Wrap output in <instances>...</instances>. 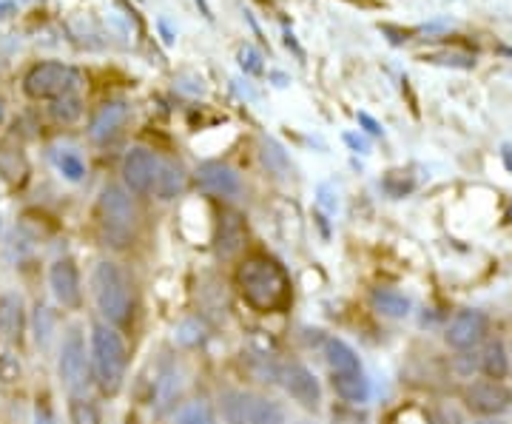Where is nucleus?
I'll list each match as a JSON object with an SVG mask.
<instances>
[{
    "mask_svg": "<svg viewBox=\"0 0 512 424\" xmlns=\"http://www.w3.org/2000/svg\"><path fill=\"white\" fill-rule=\"evenodd\" d=\"M89 294L100 322L123 331L134 319V285L117 259H97L89 271Z\"/></svg>",
    "mask_w": 512,
    "mask_h": 424,
    "instance_id": "f03ea898",
    "label": "nucleus"
},
{
    "mask_svg": "<svg viewBox=\"0 0 512 424\" xmlns=\"http://www.w3.org/2000/svg\"><path fill=\"white\" fill-rule=\"evenodd\" d=\"M0 240H3V220H0Z\"/></svg>",
    "mask_w": 512,
    "mask_h": 424,
    "instance_id": "e433bc0d",
    "label": "nucleus"
},
{
    "mask_svg": "<svg viewBox=\"0 0 512 424\" xmlns=\"http://www.w3.org/2000/svg\"><path fill=\"white\" fill-rule=\"evenodd\" d=\"M464 405L476 416H504L512 410V390L498 379H476L464 390Z\"/></svg>",
    "mask_w": 512,
    "mask_h": 424,
    "instance_id": "ddd939ff",
    "label": "nucleus"
},
{
    "mask_svg": "<svg viewBox=\"0 0 512 424\" xmlns=\"http://www.w3.org/2000/svg\"><path fill=\"white\" fill-rule=\"evenodd\" d=\"M97 228H100L103 242L114 251H126L137 240L140 211L123 183L103 185L97 197Z\"/></svg>",
    "mask_w": 512,
    "mask_h": 424,
    "instance_id": "20e7f679",
    "label": "nucleus"
},
{
    "mask_svg": "<svg viewBox=\"0 0 512 424\" xmlns=\"http://www.w3.org/2000/svg\"><path fill=\"white\" fill-rule=\"evenodd\" d=\"M501 157H504V163H507V168H510V171H512V146H510V143L504 146V151H501Z\"/></svg>",
    "mask_w": 512,
    "mask_h": 424,
    "instance_id": "72a5a7b5",
    "label": "nucleus"
},
{
    "mask_svg": "<svg viewBox=\"0 0 512 424\" xmlns=\"http://www.w3.org/2000/svg\"><path fill=\"white\" fill-rule=\"evenodd\" d=\"M3 120H6V103H3V97H0V126H3Z\"/></svg>",
    "mask_w": 512,
    "mask_h": 424,
    "instance_id": "c9c22d12",
    "label": "nucleus"
},
{
    "mask_svg": "<svg viewBox=\"0 0 512 424\" xmlns=\"http://www.w3.org/2000/svg\"><path fill=\"white\" fill-rule=\"evenodd\" d=\"M512 362H510V351H507V345H504V339H493V342H487V348L481 353V373L487 376V379H498V382H504L507 376H510Z\"/></svg>",
    "mask_w": 512,
    "mask_h": 424,
    "instance_id": "412c9836",
    "label": "nucleus"
},
{
    "mask_svg": "<svg viewBox=\"0 0 512 424\" xmlns=\"http://www.w3.org/2000/svg\"><path fill=\"white\" fill-rule=\"evenodd\" d=\"M12 12V0H0V15Z\"/></svg>",
    "mask_w": 512,
    "mask_h": 424,
    "instance_id": "f704fd0d",
    "label": "nucleus"
},
{
    "mask_svg": "<svg viewBox=\"0 0 512 424\" xmlns=\"http://www.w3.org/2000/svg\"><path fill=\"white\" fill-rule=\"evenodd\" d=\"M89 362H92V382L103 396L114 399L126 388L128 379V342L123 331L106 322H92L89 328Z\"/></svg>",
    "mask_w": 512,
    "mask_h": 424,
    "instance_id": "7ed1b4c3",
    "label": "nucleus"
},
{
    "mask_svg": "<svg viewBox=\"0 0 512 424\" xmlns=\"http://www.w3.org/2000/svg\"><path fill=\"white\" fill-rule=\"evenodd\" d=\"M490 333V316L478 308H464L458 311L450 322H447V331H444V342L447 348H453L458 353L476 351L478 345L487 339Z\"/></svg>",
    "mask_w": 512,
    "mask_h": 424,
    "instance_id": "9b49d317",
    "label": "nucleus"
},
{
    "mask_svg": "<svg viewBox=\"0 0 512 424\" xmlns=\"http://www.w3.org/2000/svg\"><path fill=\"white\" fill-rule=\"evenodd\" d=\"M46 282H49V294L55 299L57 308H63V311H80L83 308L86 288H83V271L74 262V257H57L49 265Z\"/></svg>",
    "mask_w": 512,
    "mask_h": 424,
    "instance_id": "6e6552de",
    "label": "nucleus"
},
{
    "mask_svg": "<svg viewBox=\"0 0 512 424\" xmlns=\"http://www.w3.org/2000/svg\"><path fill=\"white\" fill-rule=\"evenodd\" d=\"M296 424H313V422H296Z\"/></svg>",
    "mask_w": 512,
    "mask_h": 424,
    "instance_id": "4c0bfd02",
    "label": "nucleus"
},
{
    "mask_svg": "<svg viewBox=\"0 0 512 424\" xmlns=\"http://www.w3.org/2000/svg\"><path fill=\"white\" fill-rule=\"evenodd\" d=\"M185 183H188L185 168L180 163H174V160H163L160 171H157V183H154V194L151 197H157L160 203H171V200H177L183 194Z\"/></svg>",
    "mask_w": 512,
    "mask_h": 424,
    "instance_id": "aec40b11",
    "label": "nucleus"
},
{
    "mask_svg": "<svg viewBox=\"0 0 512 424\" xmlns=\"http://www.w3.org/2000/svg\"><path fill=\"white\" fill-rule=\"evenodd\" d=\"M367 302H370V308H373L376 314L384 316V319H393V322L407 319V316L413 314L410 296H404L402 291H396V288H373V291L367 294Z\"/></svg>",
    "mask_w": 512,
    "mask_h": 424,
    "instance_id": "a211bd4d",
    "label": "nucleus"
},
{
    "mask_svg": "<svg viewBox=\"0 0 512 424\" xmlns=\"http://www.w3.org/2000/svg\"><path fill=\"white\" fill-rule=\"evenodd\" d=\"M237 291L242 296V302L256 311V314H282L288 311L293 302V282L288 268L271 254H248L239 259L237 274Z\"/></svg>",
    "mask_w": 512,
    "mask_h": 424,
    "instance_id": "f257e3e1",
    "label": "nucleus"
},
{
    "mask_svg": "<svg viewBox=\"0 0 512 424\" xmlns=\"http://www.w3.org/2000/svg\"><path fill=\"white\" fill-rule=\"evenodd\" d=\"M66 413H69V424H103L100 405L89 396H69Z\"/></svg>",
    "mask_w": 512,
    "mask_h": 424,
    "instance_id": "a878e982",
    "label": "nucleus"
},
{
    "mask_svg": "<svg viewBox=\"0 0 512 424\" xmlns=\"http://www.w3.org/2000/svg\"><path fill=\"white\" fill-rule=\"evenodd\" d=\"M128 117H131V109L126 100H106L89 120V140L97 146H109L120 137V131L126 129Z\"/></svg>",
    "mask_w": 512,
    "mask_h": 424,
    "instance_id": "2eb2a0df",
    "label": "nucleus"
},
{
    "mask_svg": "<svg viewBox=\"0 0 512 424\" xmlns=\"http://www.w3.org/2000/svg\"><path fill=\"white\" fill-rule=\"evenodd\" d=\"M279 385L291 396L293 405H299L305 413H313V416L322 413V402H325L322 382H319V376L308 365L288 362L285 368L279 370Z\"/></svg>",
    "mask_w": 512,
    "mask_h": 424,
    "instance_id": "9d476101",
    "label": "nucleus"
},
{
    "mask_svg": "<svg viewBox=\"0 0 512 424\" xmlns=\"http://www.w3.org/2000/svg\"><path fill=\"white\" fill-rule=\"evenodd\" d=\"M322 356L328 362L330 376H350V373H365V365L359 359V353L353 351V345L339 339V336H325L322 342Z\"/></svg>",
    "mask_w": 512,
    "mask_h": 424,
    "instance_id": "f3484780",
    "label": "nucleus"
},
{
    "mask_svg": "<svg viewBox=\"0 0 512 424\" xmlns=\"http://www.w3.org/2000/svg\"><path fill=\"white\" fill-rule=\"evenodd\" d=\"M239 66L245 74H262L265 72V63H262V55L256 52L254 46H245L239 49Z\"/></svg>",
    "mask_w": 512,
    "mask_h": 424,
    "instance_id": "c85d7f7f",
    "label": "nucleus"
},
{
    "mask_svg": "<svg viewBox=\"0 0 512 424\" xmlns=\"http://www.w3.org/2000/svg\"><path fill=\"white\" fill-rule=\"evenodd\" d=\"M29 328L35 333V342L37 348H49L52 345V339H55L57 333V319H55V311L49 308V305H37L35 314L29 316Z\"/></svg>",
    "mask_w": 512,
    "mask_h": 424,
    "instance_id": "b1692460",
    "label": "nucleus"
},
{
    "mask_svg": "<svg viewBox=\"0 0 512 424\" xmlns=\"http://www.w3.org/2000/svg\"><path fill=\"white\" fill-rule=\"evenodd\" d=\"M259 160H262V166L268 168V174H274L279 180L291 177V157H288L285 148L276 143L274 137H262L259 140Z\"/></svg>",
    "mask_w": 512,
    "mask_h": 424,
    "instance_id": "4be33fe9",
    "label": "nucleus"
},
{
    "mask_svg": "<svg viewBox=\"0 0 512 424\" xmlns=\"http://www.w3.org/2000/svg\"><path fill=\"white\" fill-rule=\"evenodd\" d=\"M52 163H55L57 174H60L66 183H83V177H86V160H83L80 151H74V148L69 146L55 148V151H52Z\"/></svg>",
    "mask_w": 512,
    "mask_h": 424,
    "instance_id": "5701e85b",
    "label": "nucleus"
},
{
    "mask_svg": "<svg viewBox=\"0 0 512 424\" xmlns=\"http://www.w3.org/2000/svg\"><path fill=\"white\" fill-rule=\"evenodd\" d=\"M510 362H512V351H510Z\"/></svg>",
    "mask_w": 512,
    "mask_h": 424,
    "instance_id": "58836bf2",
    "label": "nucleus"
},
{
    "mask_svg": "<svg viewBox=\"0 0 512 424\" xmlns=\"http://www.w3.org/2000/svg\"><path fill=\"white\" fill-rule=\"evenodd\" d=\"M0 382H3V385L20 382V362L15 353L0 351Z\"/></svg>",
    "mask_w": 512,
    "mask_h": 424,
    "instance_id": "cd10ccee",
    "label": "nucleus"
},
{
    "mask_svg": "<svg viewBox=\"0 0 512 424\" xmlns=\"http://www.w3.org/2000/svg\"><path fill=\"white\" fill-rule=\"evenodd\" d=\"M345 143H350V146L356 148V151H362V154L367 151V143L362 137H356V134H345Z\"/></svg>",
    "mask_w": 512,
    "mask_h": 424,
    "instance_id": "473e14b6",
    "label": "nucleus"
},
{
    "mask_svg": "<svg viewBox=\"0 0 512 424\" xmlns=\"http://www.w3.org/2000/svg\"><path fill=\"white\" fill-rule=\"evenodd\" d=\"M217 416L225 424H288L285 407L276 399L245 388L222 390L217 399Z\"/></svg>",
    "mask_w": 512,
    "mask_h": 424,
    "instance_id": "423d86ee",
    "label": "nucleus"
},
{
    "mask_svg": "<svg viewBox=\"0 0 512 424\" xmlns=\"http://www.w3.org/2000/svg\"><path fill=\"white\" fill-rule=\"evenodd\" d=\"M57 382L69 396H86L92 385V362H89V333L80 322H69L57 333Z\"/></svg>",
    "mask_w": 512,
    "mask_h": 424,
    "instance_id": "39448f33",
    "label": "nucleus"
},
{
    "mask_svg": "<svg viewBox=\"0 0 512 424\" xmlns=\"http://www.w3.org/2000/svg\"><path fill=\"white\" fill-rule=\"evenodd\" d=\"M194 180L197 188L208 197H217V200H237L242 197V177H239L237 168H231L222 160H205L194 171Z\"/></svg>",
    "mask_w": 512,
    "mask_h": 424,
    "instance_id": "f8f14e48",
    "label": "nucleus"
},
{
    "mask_svg": "<svg viewBox=\"0 0 512 424\" xmlns=\"http://www.w3.org/2000/svg\"><path fill=\"white\" fill-rule=\"evenodd\" d=\"M330 388L336 393V399L342 405L350 407H362L370 402V379L367 373H350V376H330Z\"/></svg>",
    "mask_w": 512,
    "mask_h": 424,
    "instance_id": "6ab92c4d",
    "label": "nucleus"
},
{
    "mask_svg": "<svg viewBox=\"0 0 512 424\" xmlns=\"http://www.w3.org/2000/svg\"><path fill=\"white\" fill-rule=\"evenodd\" d=\"M83 86V74L66 63H37L23 77V92L32 100H57L66 94H77Z\"/></svg>",
    "mask_w": 512,
    "mask_h": 424,
    "instance_id": "0eeeda50",
    "label": "nucleus"
},
{
    "mask_svg": "<svg viewBox=\"0 0 512 424\" xmlns=\"http://www.w3.org/2000/svg\"><path fill=\"white\" fill-rule=\"evenodd\" d=\"M359 123H362V126H367V131H370V134H382V126H379V123H376L370 114H359Z\"/></svg>",
    "mask_w": 512,
    "mask_h": 424,
    "instance_id": "2f4dec72",
    "label": "nucleus"
},
{
    "mask_svg": "<svg viewBox=\"0 0 512 424\" xmlns=\"http://www.w3.org/2000/svg\"><path fill=\"white\" fill-rule=\"evenodd\" d=\"M32 424H57V416L49 399H37L35 407H32Z\"/></svg>",
    "mask_w": 512,
    "mask_h": 424,
    "instance_id": "7c9ffc66",
    "label": "nucleus"
},
{
    "mask_svg": "<svg viewBox=\"0 0 512 424\" xmlns=\"http://www.w3.org/2000/svg\"><path fill=\"white\" fill-rule=\"evenodd\" d=\"M330 424H367V419L359 413V407H333V413H330Z\"/></svg>",
    "mask_w": 512,
    "mask_h": 424,
    "instance_id": "c756f323",
    "label": "nucleus"
},
{
    "mask_svg": "<svg viewBox=\"0 0 512 424\" xmlns=\"http://www.w3.org/2000/svg\"><path fill=\"white\" fill-rule=\"evenodd\" d=\"M160 163H163V157L151 148H128L123 163H120V177H123V188L131 197H151L154 194Z\"/></svg>",
    "mask_w": 512,
    "mask_h": 424,
    "instance_id": "1a4fd4ad",
    "label": "nucleus"
},
{
    "mask_svg": "<svg viewBox=\"0 0 512 424\" xmlns=\"http://www.w3.org/2000/svg\"><path fill=\"white\" fill-rule=\"evenodd\" d=\"M174 424H220V416H217V410L208 405V402L194 399V402H185L174 413Z\"/></svg>",
    "mask_w": 512,
    "mask_h": 424,
    "instance_id": "393cba45",
    "label": "nucleus"
},
{
    "mask_svg": "<svg viewBox=\"0 0 512 424\" xmlns=\"http://www.w3.org/2000/svg\"><path fill=\"white\" fill-rule=\"evenodd\" d=\"M248 242V222L234 208H222L217 214V231H214V248L220 259H237Z\"/></svg>",
    "mask_w": 512,
    "mask_h": 424,
    "instance_id": "4468645a",
    "label": "nucleus"
},
{
    "mask_svg": "<svg viewBox=\"0 0 512 424\" xmlns=\"http://www.w3.org/2000/svg\"><path fill=\"white\" fill-rule=\"evenodd\" d=\"M49 111H52V117H55L57 123L69 126V123H77V120H80V114H83V100H80V94H66V97L52 100Z\"/></svg>",
    "mask_w": 512,
    "mask_h": 424,
    "instance_id": "bb28decb",
    "label": "nucleus"
},
{
    "mask_svg": "<svg viewBox=\"0 0 512 424\" xmlns=\"http://www.w3.org/2000/svg\"><path fill=\"white\" fill-rule=\"evenodd\" d=\"M26 328H29L26 299L20 296V291H3L0 294V339L15 345L23 339Z\"/></svg>",
    "mask_w": 512,
    "mask_h": 424,
    "instance_id": "dca6fc26",
    "label": "nucleus"
}]
</instances>
